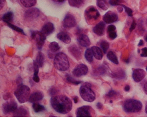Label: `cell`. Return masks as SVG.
<instances>
[{
  "mask_svg": "<svg viewBox=\"0 0 147 117\" xmlns=\"http://www.w3.org/2000/svg\"><path fill=\"white\" fill-rule=\"evenodd\" d=\"M97 7L104 11L107 10L109 8V2L107 0H96Z\"/></svg>",
  "mask_w": 147,
  "mask_h": 117,
  "instance_id": "cell-25",
  "label": "cell"
},
{
  "mask_svg": "<svg viewBox=\"0 0 147 117\" xmlns=\"http://www.w3.org/2000/svg\"><path fill=\"white\" fill-rule=\"evenodd\" d=\"M32 107L34 112L36 113L41 112L45 110V108L43 105H41L38 103H34L32 105Z\"/></svg>",
  "mask_w": 147,
  "mask_h": 117,
  "instance_id": "cell-32",
  "label": "cell"
},
{
  "mask_svg": "<svg viewBox=\"0 0 147 117\" xmlns=\"http://www.w3.org/2000/svg\"><path fill=\"white\" fill-rule=\"evenodd\" d=\"M100 47L104 52V53L105 54L109 48V44L107 41H102L100 43Z\"/></svg>",
  "mask_w": 147,
  "mask_h": 117,
  "instance_id": "cell-33",
  "label": "cell"
},
{
  "mask_svg": "<svg viewBox=\"0 0 147 117\" xmlns=\"http://www.w3.org/2000/svg\"><path fill=\"white\" fill-rule=\"evenodd\" d=\"M115 30H116V27L113 25H110L107 28V32H108V33L112 32V31H115Z\"/></svg>",
  "mask_w": 147,
  "mask_h": 117,
  "instance_id": "cell-41",
  "label": "cell"
},
{
  "mask_svg": "<svg viewBox=\"0 0 147 117\" xmlns=\"http://www.w3.org/2000/svg\"><path fill=\"white\" fill-rule=\"evenodd\" d=\"M13 116L16 117H24L28 114V112L25 108L23 107L17 108V109L13 112Z\"/></svg>",
  "mask_w": 147,
  "mask_h": 117,
  "instance_id": "cell-23",
  "label": "cell"
},
{
  "mask_svg": "<svg viewBox=\"0 0 147 117\" xmlns=\"http://www.w3.org/2000/svg\"><path fill=\"white\" fill-rule=\"evenodd\" d=\"M69 52L77 60H80L81 59L82 56L81 52L78 48L76 45H72L69 47Z\"/></svg>",
  "mask_w": 147,
  "mask_h": 117,
  "instance_id": "cell-18",
  "label": "cell"
},
{
  "mask_svg": "<svg viewBox=\"0 0 147 117\" xmlns=\"http://www.w3.org/2000/svg\"><path fill=\"white\" fill-rule=\"evenodd\" d=\"M107 56L108 59L110 61H111V62L115 64H119V61H118L117 56L112 51L109 52L108 54L107 55Z\"/></svg>",
  "mask_w": 147,
  "mask_h": 117,
  "instance_id": "cell-29",
  "label": "cell"
},
{
  "mask_svg": "<svg viewBox=\"0 0 147 117\" xmlns=\"http://www.w3.org/2000/svg\"><path fill=\"white\" fill-rule=\"evenodd\" d=\"M91 87L90 83L85 82L82 85L80 88V95L82 99L86 102H93L96 99L95 93L92 89Z\"/></svg>",
  "mask_w": 147,
  "mask_h": 117,
  "instance_id": "cell-2",
  "label": "cell"
},
{
  "mask_svg": "<svg viewBox=\"0 0 147 117\" xmlns=\"http://www.w3.org/2000/svg\"><path fill=\"white\" fill-rule=\"evenodd\" d=\"M76 25V21L75 16L70 13L66 14L63 22V27L66 28H71L75 27Z\"/></svg>",
  "mask_w": 147,
  "mask_h": 117,
  "instance_id": "cell-9",
  "label": "cell"
},
{
  "mask_svg": "<svg viewBox=\"0 0 147 117\" xmlns=\"http://www.w3.org/2000/svg\"><path fill=\"white\" fill-rule=\"evenodd\" d=\"M124 90L126 92H128L130 90V87L129 85H127L125 86L124 88Z\"/></svg>",
  "mask_w": 147,
  "mask_h": 117,
  "instance_id": "cell-50",
  "label": "cell"
},
{
  "mask_svg": "<svg viewBox=\"0 0 147 117\" xmlns=\"http://www.w3.org/2000/svg\"><path fill=\"white\" fill-rule=\"evenodd\" d=\"M18 105L15 100H11L4 103L2 105V110L5 114L13 113L17 109Z\"/></svg>",
  "mask_w": 147,
  "mask_h": 117,
  "instance_id": "cell-8",
  "label": "cell"
},
{
  "mask_svg": "<svg viewBox=\"0 0 147 117\" xmlns=\"http://www.w3.org/2000/svg\"><path fill=\"white\" fill-rule=\"evenodd\" d=\"M54 65L57 70L61 71H67L70 67L67 56L63 52H59L55 56Z\"/></svg>",
  "mask_w": 147,
  "mask_h": 117,
  "instance_id": "cell-3",
  "label": "cell"
},
{
  "mask_svg": "<svg viewBox=\"0 0 147 117\" xmlns=\"http://www.w3.org/2000/svg\"><path fill=\"white\" fill-rule=\"evenodd\" d=\"M92 108L90 106H84L77 109L76 114L77 117H91Z\"/></svg>",
  "mask_w": 147,
  "mask_h": 117,
  "instance_id": "cell-11",
  "label": "cell"
},
{
  "mask_svg": "<svg viewBox=\"0 0 147 117\" xmlns=\"http://www.w3.org/2000/svg\"><path fill=\"white\" fill-rule=\"evenodd\" d=\"M119 5L122 6V7L125 9V12H126V13L127 14L128 16H133V11H132V10L131 9L129 8L127 6H126L125 5H122V4L120 5Z\"/></svg>",
  "mask_w": 147,
  "mask_h": 117,
  "instance_id": "cell-37",
  "label": "cell"
},
{
  "mask_svg": "<svg viewBox=\"0 0 147 117\" xmlns=\"http://www.w3.org/2000/svg\"><path fill=\"white\" fill-rule=\"evenodd\" d=\"M5 3L6 0H0V11L4 8Z\"/></svg>",
  "mask_w": 147,
  "mask_h": 117,
  "instance_id": "cell-44",
  "label": "cell"
},
{
  "mask_svg": "<svg viewBox=\"0 0 147 117\" xmlns=\"http://www.w3.org/2000/svg\"><path fill=\"white\" fill-rule=\"evenodd\" d=\"M146 76L145 71L142 69H134L132 74L133 79L135 82L142 81Z\"/></svg>",
  "mask_w": 147,
  "mask_h": 117,
  "instance_id": "cell-13",
  "label": "cell"
},
{
  "mask_svg": "<svg viewBox=\"0 0 147 117\" xmlns=\"http://www.w3.org/2000/svg\"><path fill=\"white\" fill-rule=\"evenodd\" d=\"M31 37L36 41L38 49L41 50L44 44L46 37L42 33L41 31H34L32 32Z\"/></svg>",
  "mask_w": 147,
  "mask_h": 117,
  "instance_id": "cell-7",
  "label": "cell"
},
{
  "mask_svg": "<svg viewBox=\"0 0 147 117\" xmlns=\"http://www.w3.org/2000/svg\"><path fill=\"white\" fill-rule=\"evenodd\" d=\"M103 20L106 24H111L118 20V16L115 12L109 11L103 16Z\"/></svg>",
  "mask_w": 147,
  "mask_h": 117,
  "instance_id": "cell-12",
  "label": "cell"
},
{
  "mask_svg": "<svg viewBox=\"0 0 147 117\" xmlns=\"http://www.w3.org/2000/svg\"><path fill=\"white\" fill-rule=\"evenodd\" d=\"M106 25L103 21L99 22L93 28V31L96 34L99 36H103L105 34Z\"/></svg>",
  "mask_w": 147,
  "mask_h": 117,
  "instance_id": "cell-16",
  "label": "cell"
},
{
  "mask_svg": "<svg viewBox=\"0 0 147 117\" xmlns=\"http://www.w3.org/2000/svg\"><path fill=\"white\" fill-rule=\"evenodd\" d=\"M144 91L145 93L147 95V82L144 84Z\"/></svg>",
  "mask_w": 147,
  "mask_h": 117,
  "instance_id": "cell-47",
  "label": "cell"
},
{
  "mask_svg": "<svg viewBox=\"0 0 147 117\" xmlns=\"http://www.w3.org/2000/svg\"><path fill=\"white\" fill-rule=\"evenodd\" d=\"M78 41L82 46L88 47L90 45L91 42L89 37L86 34H81L78 36Z\"/></svg>",
  "mask_w": 147,
  "mask_h": 117,
  "instance_id": "cell-17",
  "label": "cell"
},
{
  "mask_svg": "<svg viewBox=\"0 0 147 117\" xmlns=\"http://www.w3.org/2000/svg\"><path fill=\"white\" fill-rule=\"evenodd\" d=\"M142 53H141V56L144 57H147V48H144L142 49Z\"/></svg>",
  "mask_w": 147,
  "mask_h": 117,
  "instance_id": "cell-42",
  "label": "cell"
},
{
  "mask_svg": "<svg viewBox=\"0 0 147 117\" xmlns=\"http://www.w3.org/2000/svg\"><path fill=\"white\" fill-rule=\"evenodd\" d=\"M91 50L93 56L96 59L98 60H102L103 56V53L102 50L100 48L94 46L92 47Z\"/></svg>",
  "mask_w": 147,
  "mask_h": 117,
  "instance_id": "cell-22",
  "label": "cell"
},
{
  "mask_svg": "<svg viewBox=\"0 0 147 117\" xmlns=\"http://www.w3.org/2000/svg\"><path fill=\"white\" fill-rule=\"evenodd\" d=\"M55 30L54 26L53 23L48 22L43 26L41 32L46 37L53 33Z\"/></svg>",
  "mask_w": 147,
  "mask_h": 117,
  "instance_id": "cell-15",
  "label": "cell"
},
{
  "mask_svg": "<svg viewBox=\"0 0 147 117\" xmlns=\"http://www.w3.org/2000/svg\"><path fill=\"white\" fill-rule=\"evenodd\" d=\"M2 20L7 24L11 23L13 20V14L11 11L7 12L3 15Z\"/></svg>",
  "mask_w": 147,
  "mask_h": 117,
  "instance_id": "cell-28",
  "label": "cell"
},
{
  "mask_svg": "<svg viewBox=\"0 0 147 117\" xmlns=\"http://www.w3.org/2000/svg\"><path fill=\"white\" fill-rule=\"evenodd\" d=\"M68 2L71 7L79 8L84 5L85 0H68Z\"/></svg>",
  "mask_w": 147,
  "mask_h": 117,
  "instance_id": "cell-24",
  "label": "cell"
},
{
  "mask_svg": "<svg viewBox=\"0 0 147 117\" xmlns=\"http://www.w3.org/2000/svg\"><path fill=\"white\" fill-rule=\"evenodd\" d=\"M111 76L117 79H123L125 77V73L124 71L121 68H119L112 72Z\"/></svg>",
  "mask_w": 147,
  "mask_h": 117,
  "instance_id": "cell-20",
  "label": "cell"
},
{
  "mask_svg": "<svg viewBox=\"0 0 147 117\" xmlns=\"http://www.w3.org/2000/svg\"><path fill=\"white\" fill-rule=\"evenodd\" d=\"M146 25H147V20H146Z\"/></svg>",
  "mask_w": 147,
  "mask_h": 117,
  "instance_id": "cell-55",
  "label": "cell"
},
{
  "mask_svg": "<svg viewBox=\"0 0 147 117\" xmlns=\"http://www.w3.org/2000/svg\"><path fill=\"white\" fill-rule=\"evenodd\" d=\"M49 49L52 52H56L60 49V46L57 42H51L49 45Z\"/></svg>",
  "mask_w": 147,
  "mask_h": 117,
  "instance_id": "cell-31",
  "label": "cell"
},
{
  "mask_svg": "<svg viewBox=\"0 0 147 117\" xmlns=\"http://www.w3.org/2000/svg\"><path fill=\"white\" fill-rule=\"evenodd\" d=\"M88 72V68L86 65L80 64L73 71V75L77 77L86 75Z\"/></svg>",
  "mask_w": 147,
  "mask_h": 117,
  "instance_id": "cell-10",
  "label": "cell"
},
{
  "mask_svg": "<svg viewBox=\"0 0 147 117\" xmlns=\"http://www.w3.org/2000/svg\"><path fill=\"white\" fill-rule=\"evenodd\" d=\"M53 108L59 113L66 114L72 108V102L69 97L65 95H59L53 97L51 100Z\"/></svg>",
  "mask_w": 147,
  "mask_h": 117,
  "instance_id": "cell-1",
  "label": "cell"
},
{
  "mask_svg": "<svg viewBox=\"0 0 147 117\" xmlns=\"http://www.w3.org/2000/svg\"><path fill=\"white\" fill-rule=\"evenodd\" d=\"M146 70H147V67H146Z\"/></svg>",
  "mask_w": 147,
  "mask_h": 117,
  "instance_id": "cell-56",
  "label": "cell"
},
{
  "mask_svg": "<svg viewBox=\"0 0 147 117\" xmlns=\"http://www.w3.org/2000/svg\"><path fill=\"white\" fill-rule=\"evenodd\" d=\"M40 11L37 8H32L26 11L25 17L29 20H32L38 17Z\"/></svg>",
  "mask_w": 147,
  "mask_h": 117,
  "instance_id": "cell-14",
  "label": "cell"
},
{
  "mask_svg": "<svg viewBox=\"0 0 147 117\" xmlns=\"http://www.w3.org/2000/svg\"><path fill=\"white\" fill-rule=\"evenodd\" d=\"M108 34H109V38L112 39V40L115 39L117 37V34H116V32H115V31L109 32V33H108Z\"/></svg>",
  "mask_w": 147,
  "mask_h": 117,
  "instance_id": "cell-39",
  "label": "cell"
},
{
  "mask_svg": "<svg viewBox=\"0 0 147 117\" xmlns=\"http://www.w3.org/2000/svg\"><path fill=\"white\" fill-rule=\"evenodd\" d=\"M44 55L41 52H39L36 58V62L39 67H42L43 66L44 63Z\"/></svg>",
  "mask_w": 147,
  "mask_h": 117,
  "instance_id": "cell-27",
  "label": "cell"
},
{
  "mask_svg": "<svg viewBox=\"0 0 147 117\" xmlns=\"http://www.w3.org/2000/svg\"><path fill=\"white\" fill-rule=\"evenodd\" d=\"M21 4L26 8L34 6L37 3V0H20Z\"/></svg>",
  "mask_w": 147,
  "mask_h": 117,
  "instance_id": "cell-26",
  "label": "cell"
},
{
  "mask_svg": "<svg viewBox=\"0 0 147 117\" xmlns=\"http://www.w3.org/2000/svg\"><path fill=\"white\" fill-rule=\"evenodd\" d=\"M56 1H57L59 3H63L66 1V0H56Z\"/></svg>",
  "mask_w": 147,
  "mask_h": 117,
  "instance_id": "cell-52",
  "label": "cell"
},
{
  "mask_svg": "<svg viewBox=\"0 0 147 117\" xmlns=\"http://www.w3.org/2000/svg\"><path fill=\"white\" fill-rule=\"evenodd\" d=\"M116 94H117L116 92H115V91L112 90H111L110 91H109L107 94H106V96L109 98H112V97L116 95Z\"/></svg>",
  "mask_w": 147,
  "mask_h": 117,
  "instance_id": "cell-40",
  "label": "cell"
},
{
  "mask_svg": "<svg viewBox=\"0 0 147 117\" xmlns=\"http://www.w3.org/2000/svg\"><path fill=\"white\" fill-rule=\"evenodd\" d=\"M96 108H97V109H102V108H103V105H102V104L100 103H98L97 104H96Z\"/></svg>",
  "mask_w": 147,
  "mask_h": 117,
  "instance_id": "cell-46",
  "label": "cell"
},
{
  "mask_svg": "<svg viewBox=\"0 0 147 117\" xmlns=\"http://www.w3.org/2000/svg\"><path fill=\"white\" fill-rule=\"evenodd\" d=\"M144 44V43L143 41L142 40H141L140 41L138 45L139 46H141L143 45Z\"/></svg>",
  "mask_w": 147,
  "mask_h": 117,
  "instance_id": "cell-51",
  "label": "cell"
},
{
  "mask_svg": "<svg viewBox=\"0 0 147 117\" xmlns=\"http://www.w3.org/2000/svg\"><path fill=\"white\" fill-rule=\"evenodd\" d=\"M121 0H109V3L111 5L117 6L121 5Z\"/></svg>",
  "mask_w": 147,
  "mask_h": 117,
  "instance_id": "cell-38",
  "label": "cell"
},
{
  "mask_svg": "<svg viewBox=\"0 0 147 117\" xmlns=\"http://www.w3.org/2000/svg\"><path fill=\"white\" fill-rule=\"evenodd\" d=\"M75 104H76L78 102V96H75V97L73 98Z\"/></svg>",
  "mask_w": 147,
  "mask_h": 117,
  "instance_id": "cell-49",
  "label": "cell"
},
{
  "mask_svg": "<svg viewBox=\"0 0 147 117\" xmlns=\"http://www.w3.org/2000/svg\"><path fill=\"white\" fill-rule=\"evenodd\" d=\"M120 6V7H119L117 8V10L119 13H121L123 11V7H122V6Z\"/></svg>",
  "mask_w": 147,
  "mask_h": 117,
  "instance_id": "cell-48",
  "label": "cell"
},
{
  "mask_svg": "<svg viewBox=\"0 0 147 117\" xmlns=\"http://www.w3.org/2000/svg\"><path fill=\"white\" fill-rule=\"evenodd\" d=\"M144 39L145 41L147 42V33L145 34L144 37Z\"/></svg>",
  "mask_w": 147,
  "mask_h": 117,
  "instance_id": "cell-53",
  "label": "cell"
},
{
  "mask_svg": "<svg viewBox=\"0 0 147 117\" xmlns=\"http://www.w3.org/2000/svg\"><path fill=\"white\" fill-rule=\"evenodd\" d=\"M44 97L43 93L42 92H36L33 93L30 96L28 101L30 103H34L42 100Z\"/></svg>",
  "mask_w": 147,
  "mask_h": 117,
  "instance_id": "cell-19",
  "label": "cell"
},
{
  "mask_svg": "<svg viewBox=\"0 0 147 117\" xmlns=\"http://www.w3.org/2000/svg\"><path fill=\"white\" fill-rule=\"evenodd\" d=\"M107 71V67L105 66L102 65L100 66L98 68H97L95 72L97 74V75H104L106 74Z\"/></svg>",
  "mask_w": 147,
  "mask_h": 117,
  "instance_id": "cell-34",
  "label": "cell"
},
{
  "mask_svg": "<svg viewBox=\"0 0 147 117\" xmlns=\"http://www.w3.org/2000/svg\"><path fill=\"white\" fill-rule=\"evenodd\" d=\"M66 80L67 82L69 83H71V84H74L76 85H78L81 83V81H78L76 80L75 79H73L71 76L69 75H66Z\"/></svg>",
  "mask_w": 147,
  "mask_h": 117,
  "instance_id": "cell-35",
  "label": "cell"
},
{
  "mask_svg": "<svg viewBox=\"0 0 147 117\" xmlns=\"http://www.w3.org/2000/svg\"><path fill=\"white\" fill-rule=\"evenodd\" d=\"M84 15L87 23L90 24L95 23L100 18V12L93 6H89L86 9Z\"/></svg>",
  "mask_w": 147,
  "mask_h": 117,
  "instance_id": "cell-6",
  "label": "cell"
},
{
  "mask_svg": "<svg viewBox=\"0 0 147 117\" xmlns=\"http://www.w3.org/2000/svg\"><path fill=\"white\" fill-rule=\"evenodd\" d=\"M142 108V102L134 99L125 100L123 105V109L126 113H137Z\"/></svg>",
  "mask_w": 147,
  "mask_h": 117,
  "instance_id": "cell-5",
  "label": "cell"
},
{
  "mask_svg": "<svg viewBox=\"0 0 147 117\" xmlns=\"http://www.w3.org/2000/svg\"><path fill=\"white\" fill-rule=\"evenodd\" d=\"M57 38L59 40L66 44H69L71 42V38L65 32H61L57 34Z\"/></svg>",
  "mask_w": 147,
  "mask_h": 117,
  "instance_id": "cell-21",
  "label": "cell"
},
{
  "mask_svg": "<svg viewBox=\"0 0 147 117\" xmlns=\"http://www.w3.org/2000/svg\"><path fill=\"white\" fill-rule=\"evenodd\" d=\"M30 93L29 87L23 84H20L15 91L14 94L18 101L23 104L28 100Z\"/></svg>",
  "mask_w": 147,
  "mask_h": 117,
  "instance_id": "cell-4",
  "label": "cell"
},
{
  "mask_svg": "<svg viewBox=\"0 0 147 117\" xmlns=\"http://www.w3.org/2000/svg\"><path fill=\"white\" fill-rule=\"evenodd\" d=\"M145 112H146V113L147 114V104H146V107H145Z\"/></svg>",
  "mask_w": 147,
  "mask_h": 117,
  "instance_id": "cell-54",
  "label": "cell"
},
{
  "mask_svg": "<svg viewBox=\"0 0 147 117\" xmlns=\"http://www.w3.org/2000/svg\"><path fill=\"white\" fill-rule=\"evenodd\" d=\"M85 57L86 60L88 62L92 63L93 61V54L91 49L88 48L85 52Z\"/></svg>",
  "mask_w": 147,
  "mask_h": 117,
  "instance_id": "cell-30",
  "label": "cell"
},
{
  "mask_svg": "<svg viewBox=\"0 0 147 117\" xmlns=\"http://www.w3.org/2000/svg\"><path fill=\"white\" fill-rule=\"evenodd\" d=\"M136 25H137V24H136L135 21L134 20L133 21V23H132V24H131V27L129 28V31H130V32H132L133 30L135 29V28H136Z\"/></svg>",
  "mask_w": 147,
  "mask_h": 117,
  "instance_id": "cell-43",
  "label": "cell"
},
{
  "mask_svg": "<svg viewBox=\"0 0 147 117\" xmlns=\"http://www.w3.org/2000/svg\"><path fill=\"white\" fill-rule=\"evenodd\" d=\"M7 24H8V25L9 26L10 28H11L13 30L19 32L20 33L22 34H24V35H26L25 34L24 32V30H23L22 29L20 28L19 27H16V26L12 24H11V23Z\"/></svg>",
  "mask_w": 147,
  "mask_h": 117,
  "instance_id": "cell-36",
  "label": "cell"
},
{
  "mask_svg": "<svg viewBox=\"0 0 147 117\" xmlns=\"http://www.w3.org/2000/svg\"><path fill=\"white\" fill-rule=\"evenodd\" d=\"M33 79L34 82L38 83L40 81V78L38 76H33Z\"/></svg>",
  "mask_w": 147,
  "mask_h": 117,
  "instance_id": "cell-45",
  "label": "cell"
}]
</instances>
